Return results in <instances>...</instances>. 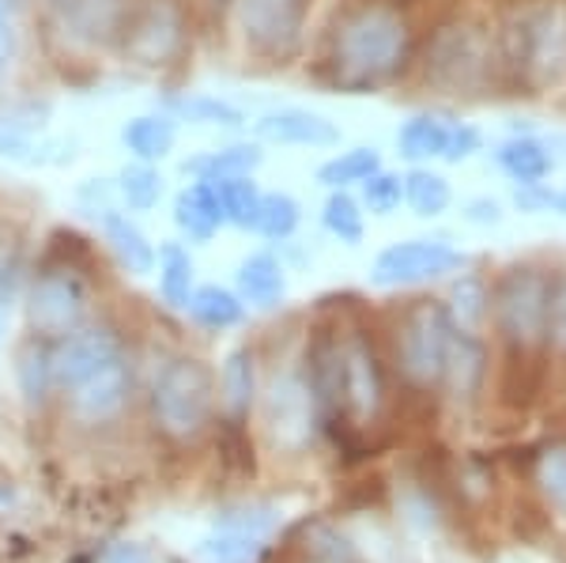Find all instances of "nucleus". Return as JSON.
I'll return each instance as SVG.
<instances>
[{"instance_id":"nucleus-1","label":"nucleus","mask_w":566,"mask_h":563,"mask_svg":"<svg viewBox=\"0 0 566 563\" xmlns=\"http://www.w3.org/2000/svg\"><path fill=\"white\" fill-rule=\"evenodd\" d=\"M408 27L392 8H363L336 39V69L348 84H374L405 61Z\"/></svg>"},{"instance_id":"nucleus-2","label":"nucleus","mask_w":566,"mask_h":563,"mask_svg":"<svg viewBox=\"0 0 566 563\" xmlns=\"http://www.w3.org/2000/svg\"><path fill=\"white\" fill-rule=\"evenodd\" d=\"M151 405L155 424L170 439H193V435L205 431L216 405V386L208 367L200 359H170L155 378Z\"/></svg>"},{"instance_id":"nucleus-3","label":"nucleus","mask_w":566,"mask_h":563,"mask_svg":"<svg viewBox=\"0 0 566 563\" xmlns=\"http://www.w3.org/2000/svg\"><path fill=\"white\" fill-rule=\"evenodd\" d=\"M464 258L450 242L442 239H408V242H392L389 250L378 253L370 269V280L378 288H412L438 280L446 272L461 269Z\"/></svg>"},{"instance_id":"nucleus-4","label":"nucleus","mask_w":566,"mask_h":563,"mask_svg":"<svg viewBox=\"0 0 566 563\" xmlns=\"http://www.w3.org/2000/svg\"><path fill=\"white\" fill-rule=\"evenodd\" d=\"M87 314V288L76 272H45L34 280L27 295V322L42 337H69L84 325Z\"/></svg>"},{"instance_id":"nucleus-5","label":"nucleus","mask_w":566,"mask_h":563,"mask_svg":"<svg viewBox=\"0 0 566 563\" xmlns=\"http://www.w3.org/2000/svg\"><path fill=\"white\" fill-rule=\"evenodd\" d=\"M453 325L446 311L438 306H419L408 317L405 333H400V367L416 386H434L442 383L446 371V352H450Z\"/></svg>"},{"instance_id":"nucleus-6","label":"nucleus","mask_w":566,"mask_h":563,"mask_svg":"<svg viewBox=\"0 0 566 563\" xmlns=\"http://www.w3.org/2000/svg\"><path fill=\"white\" fill-rule=\"evenodd\" d=\"M310 0H234V23L242 39L261 53H287L303 34Z\"/></svg>"},{"instance_id":"nucleus-7","label":"nucleus","mask_w":566,"mask_h":563,"mask_svg":"<svg viewBox=\"0 0 566 563\" xmlns=\"http://www.w3.org/2000/svg\"><path fill=\"white\" fill-rule=\"evenodd\" d=\"M547 299H552V284L536 272H514L502 284L495 299L499 330L514 344H533L544 337L547 330Z\"/></svg>"},{"instance_id":"nucleus-8","label":"nucleus","mask_w":566,"mask_h":563,"mask_svg":"<svg viewBox=\"0 0 566 563\" xmlns=\"http://www.w3.org/2000/svg\"><path fill=\"white\" fill-rule=\"evenodd\" d=\"M276 525L272 511H234L216 522V530L197 544L200 563H253L261 556L264 538Z\"/></svg>"},{"instance_id":"nucleus-9","label":"nucleus","mask_w":566,"mask_h":563,"mask_svg":"<svg viewBox=\"0 0 566 563\" xmlns=\"http://www.w3.org/2000/svg\"><path fill=\"white\" fill-rule=\"evenodd\" d=\"M314 389L298 375H280L264 397V416H269V431L276 447L298 450L314 431Z\"/></svg>"},{"instance_id":"nucleus-10","label":"nucleus","mask_w":566,"mask_h":563,"mask_svg":"<svg viewBox=\"0 0 566 563\" xmlns=\"http://www.w3.org/2000/svg\"><path fill=\"white\" fill-rule=\"evenodd\" d=\"M525 50L517 53V65L541 84H555L566 72V12L563 8H544L522 23Z\"/></svg>"},{"instance_id":"nucleus-11","label":"nucleus","mask_w":566,"mask_h":563,"mask_svg":"<svg viewBox=\"0 0 566 563\" xmlns=\"http://www.w3.org/2000/svg\"><path fill=\"white\" fill-rule=\"evenodd\" d=\"M129 389H133L129 363L122 356H114V359H106L95 375H87L84 383L72 386V413L84 424H106L125 408Z\"/></svg>"},{"instance_id":"nucleus-12","label":"nucleus","mask_w":566,"mask_h":563,"mask_svg":"<svg viewBox=\"0 0 566 563\" xmlns=\"http://www.w3.org/2000/svg\"><path fill=\"white\" fill-rule=\"evenodd\" d=\"M253 136L264 144H280V148H333V144H340V129L325 114L298 111V106L261 114L253 122Z\"/></svg>"},{"instance_id":"nucleus-13","label":"nucleus","mask_w":566,"mask_h":563,"mask_svg":"<svg viewBox=\"0 0 566 563\" xmlns=\"http://www.w3.org/2000/svg\"><path fill=\"white\" fill-rule=\"evenodd\" d=\"M122 356L117 352V341L109 330H76L69 337H61V348L53 352V383L61 386H76L84 383L87 375H95L106 359Z\"/></svg>"},{"instance_id":"nucleus-14","label":"nucleus","mask_w":566,"mask_h":563,"mask_svg":"<svg viewBox=\"0 0 566 563\" xmlns=\"http://www.w3.org/2000/svg\"><path fill=\"white\" fill-rule=\"evenodd\" d=\"M170 216H175V227L189 242H212L219 234V227H223V212H219V201L208 181H189V186H181L175 194Z\"/></svg>"},{"instance_id":"nucleus-15","label":"nucleus","mask_w":566,"mask_h":563,"mask_svg":"<svg viewBox=\"0 0 566 563\" xmlns=\"http://www.w3.org/2000/svg\"><path fill=\"white\" fill-rule=\"evenodd\" d=\"M122 144L136 163H163L178 144V122L167 111L136 114L122 125Z\"/></svg>"},{"instance_id":"nucleus-16","label":"nucleus","mask_w":566,"mask_h":563,"mask_svg":"<svg viewBox=\"0 0 566 563\" xmlns=\"http://www.w3.org/2000/svg\"><path fill=\"white\" fill-rule=\"evenodd\" d=\"M98 223H103L106 231V242L109 250L122 258V265L136 272V277H144V272H155V242L144 234V227L133 220L129 212H122V208H106L103 216H95Z\"/></svg>"},{"instance_id":"nucleus-17","label":"nucleus","mask_w":566,"mask_h":563,"mask_svg":"<svg viewBox=\"0 0 566 563\" xmlns=\"http://www.w3.org/2000/svg\"><path fill=\"white\" fill-rule=\"evenodd\" d=\"M264 163L261 144L250 140H234L223 144V148L200 152V156L181 163V175H189L193 181H212V178H239V175H253Z\"/></svg>"},{"instance_id":"nucleus-18","label":"nucleus","mask_w":566,"mask_h":563,"mask_svg":"<svg viewBox=\"0 0 566 563\" xmlns=\"http://www.w3.org/2000/svg\"><path fill=\"white\" fill-rule=\"evenodd\" d=\"M340 394L355 408L359 420H367V416H374V408H378L381 397L378 367H374V356L363 344H352L348 352H340Z\"/></svg>"},{"instance_id":"nucleus-19","label":"nucleus","mask_w":566,"mask_h":563,"mask_svg":"<svg viewBox=\"0 0 566 563\" xmlns=\"http://www.w3.org/2000/svg\"><path fill=\"white\" fill-rule=\"evenodd\" d=\"M499 170L517 186H541V181L555 170V156L544 140L536 136H514V140L499 144L495 148Z\"/></svg>"},{"instance_id":"nucleus-20","label":"nucleus","mask_w":566,"mask_h":563,"mask_svg":"<svg viewBox=\"0 0 566 563\" xmlns=\"http://www.w3.org/2000/svg\"><path fill=\"white\" fill-rule=\"evenodd\" d=\"M234 284H239V299L250 306H276L283 292H287V272H283L280 258H272V253H250V258L239 265V277H234Z\"/></svg>"},{"instance_id":"nucleus-21","label":"nucleus","mask_w":566,"mask_h":563,"mask_svg":"<svg viewBox=\"0 0 566 563\" xmlns=\"http://www.w3.org/2000/svg\"><path fill=\"white\" fill-rule=\"evenodd\" d=\"M438 76L450 80V84H476L483 76V69H488V61H483V50H480V39L472 31H450L438 39Z\"/></svg>"},{"instance_id":"nucleus-22","label":"nucleus","mask_w":566,"mask_h":563,"mask_svg":"<svg viewBox=\"0 0 566 563\" xmlns=\"http://www.w3.org/2000/svg\"><path fill=\"white\" fill-rule=\"evenodd\" d=\"M223 212V227H239V231H258V216H261V186L253 181V175L239 178H212L208 181Z\"/></svg>"},{"instance_id":"nucleus-23","label":"nucleus","mask_w":566,"mask_h":563,"mask_svg":"<svg viewBox=\"0 0 566 563\" xmlns=\"http://www.w3.org/2000/svg\"><path fill=\"white\" fill-rule=\"evenodd\" d=\"M155 269H159V295L167 306L175 311H186L189 295L197 288V265H193V253H189L181 242H163L155 250Z\"/></svg>"},{"instance_id":"nucleus-24","label":"nucleus","mask_w":566,"mask_h":563,"mask_svg":"<svg viewBox=\"0 0 566 563\" xmlns=\"http://www.w3.org/2000/svg\"><path fill=\"white\" fill-rule=\"evenodd\" d=\"M453 122L450 117H438V114H416L400 125L397 133V148L405 159L423 163V159H442L446 144H450Z\"/></svg>"},{"instance_id":"nucleus-25","label":"nucleus","mask_w":566,"mask_h":563,"mask_svg":"<svg viewBox=\"0 0 566 563\" xmlns=\"http://www.w3.org/2000/svg\"><path fill=\"white\" fill-rule=\"evenodd\" d=\"M163 175L155 163H125L114 178V194H117V205L129 208V212H151L155 205L163 201Z\"/></svg>"},{"instance_id":"nucleus-26","label":"nucleus","mask_w":566,"mask_h":563,"mask_svg":"<svg viewBox=\"0 0 566 563\" xmlns=\"http://www.w3.org/2000/svg\"><path fill=\"white\" fill-rule=\"evenodd\" d=\"M186 311L193 314V322H200L205 330H231L245 317V303L239 299V292L219 284H200L189 295Z\"/></svg>"},{"instance_id":"nucleus-27","label":"nucleus","mask_w":566,"mask_h":563,"mask_svg":"<svg viewBox=\"0 0 566 563\" xmlns=\"http://www.w3.org/2000/svg\"><path fill=\"white\" fill-rule=\"evenodd\" d=\"M253 389H258V371H253V352L250 348H234L223 363V375H219V402L227 413L239 420L250 413L253 405Z\"/></svg>"},{"instance_id":"nucleus-28","label":"nucleus","mask_w":566,"mask_h":563,"mask_svg":"<svg viewBox=\"0 0 566 563\" xmlns=\"http://www.w3.org/2000/svg\"><path fill=\"white\" fill-rule=\"evenodd\" d=\"M170 117L189 125H208V129H242L245 111L219 95H186L170 103Z\"/></svg>"},{"instance_id":"nucleus-29","label":"nucleus","mask_w":566,"mask_h":563,"mask_svg":"<svg viewBox=\"0 0 566 563\" xmlns=\"http://www.w3.org/2000/svg\"><path fill=\"white\" fill-rule=\"evenodd\" d=\"M374 170H381V152L374 144H359V148H348L340 156L325 159L317 167V181L325 189H348V186H363Z\"/></svg>"},{"instance_id":"nucleus-30","label":"nucleus","mask_w":566,"mask_h":563,"mask_svg":"<svg viewBox=\"0 0 566 563\" xmlns=\"http://www.w3.org/2000/svg\"><path fill=\"white\" fill-rule=\"evenodd\" d=\"M405 201L419 220H434V216H442L453 201L450 178L438 175V170H427V167L408 170L405 175Z\"/></svg>"},{"instance_id":"nucleus-31","label":"nucleus","mask_w":566,"mask_h":563,"mask_svg":"<svg viewBox=\"0 0 566 563\" xmlns=\"http://www.w3.org/2000/svg\"><path fill=\"white\" fill-rule=\"evenodd\" d=\"M442 378H450V386L458 389V394H472L476 383L483 378V352H480V344L472 341L469 330H461V333L453 330Z\"/></svg>"},{"instance_id":"nucleus-32","label":"nucleus","mask_w":566,"mask_h":563,"mask_svg":"<svg viewBox=\"0 0 566 563\" xmlns=\"http://www.w3.org/2000/svg\"><path fill=\"white\" fill-rule=\"evenodd\" d=\"M322 223L328 234H336L348 247H359L363 234H367V220H363V205L355 201L348 189H333L322 208Z\"/></svg>"},{"instance_id":"nucleus-33","label":"nucleus","mask_w":566,"mask_h":563,"mask_svg":"<svg viewBox=\"0 0 566 563\" xmlns=\"http://www.w3.org/2000/svg\"><path fill=\"white\" fill-rule=\"evenodd\" d=\"M15 383H20V394L27 405H42L45 394L53 386V359L45 356L39 344H23L15 352Z\"/></svg>"},{"instance_id":"nucleus-34","label":"nucleus","mask_w":566,"mask_h":563,"mask_svg":"<svg viewBox=\"0 0 566 563\" xmlns=\"http://www.w3.org/2000/svg\"><path fill=\"white\" fill-rule=\"evenodd\" d=\"M303 223V205L291 194H264L261 197V216H258V234L269 242H287Z\"/></svg>"},{"instance_id":"nucleus-35","label":"nucleus","mask_w":566,"mask_h":563,"mask_svg":"<svg viewBox=\"0 0 566 563\" xmlns=\"http://www.w3.org/2000/svg\"><path fill=\"white\" fill-rule=\"evenodd\" d=\"M405 201V178L392 170H374L363 181V208H370L374 216H392Z\"/></svg>"},{"instance_id":"nucleus-36","label":"nucleus","mask_w":566,"mask_h":563,"mask_svg":"<svg viewBox=\"0 0 566 563\" xmlns=\"http://www.w3.org/2000/svg\"><path fill=\"white\" fill-rule=\"evenodd\" d=\"M541 480L544 492L555 503V511L566 514V447H552L541 458Z\"/></svg>"},{"instance_id":"nucleus-37","label":"nucleus","mask_w":566,"mask_h":563,"mask_svg":"<svg viewBox=\"0 0 566 563\" xmlns=\"http://www.w3.org/2000/svg\"><path fill=\"white\" fill-rule=\"evenodd\" d=\"M483 303H488V295H483L480 280H472V277L461 280L458 292H453V314L461 317V330H472V325H480Z\"/></svg>"},{"instance_id":"nucleus-38","label":"nucleus","mask_w":566,"mask_h":563,"mask_svg":"<svg viewBox=\"0 0 566 563\" xmlns=\"http://www.w3.org/2000/svg\"><path fill=\"white\" fill-rule=\"evenodd\" d=\"M483 136L476 125H464V122H453V133H450V144L442 152V163H464L480 152Z\"/></svg>"},{"instance_id":"nucleus-39","label":"nucleus","mask_w":566,"mask_h":563,"mask_svg":"<svg viewBox=\"0 0 566 563\" xmlns=\"http://www.w3.org/2000/svg\"><path fill=\"white\" fill-rule=\"evenodd\" d=\"M544 337H552L555 344H563L566 348V284H559L547 299V330Z\"/></svg>"},{"instance_id":"nucleus-40","label":"nucleus","mask_w":566,"mask_h":563,"mask_svg":"<svg viewBox=\"0 0 566 563\" xmlns=\"http://www.w3.org/2000/svg\"><path fill=\"white\" fill-rule=\"evenodd\" d=\"M15 277H12V265L0 258V341L8 333V317H12V295H15Z\"/></svg>"},{"instance_id":"nucleus-41","label":"nucleus","mask_w":566,"mask_h":563,"mask_svg":"<svg viewBox=\"0 0 566 563\" xmlns=\"http://www.w3.org/2000/svg\"><path fill=\"white\" fill-rule=\"evenodd\" d=\"M464 220L469 223H480V227H491L502 220V205L491 201V197H476V201L464 205Z\"/></svg>"},{"instance_id":"nucleus-42","label":"nucleus","mask_w":566,"mask_h":563,"mask_svg":"<svg viewBox=\"0 0 566 563\" xmlns=\"http://www.w3.org/2000/svg\"><path fill=\"white\" fill-rule=\"evenodd\" d=\"M12 45H15V31H12V4L0 0V72L12 61Z\"/></svg>"},{"instance_id":"nucleus-43","label":"nucleus","mask_w":566,"mask_h":563,"mask_svg":"<svg viewBox=\"0 0 566 563\" xmlns=\"http://www.w3.org/2000/svg\"><path fill=\"white\" fill-rule=\"evenodd\" d=\"M106 563H155V560H151L148 549H140V544L122 541V544H114V549L106 552Z\"/></svg>"},{"instance_id":"nucleus-44","label":"nucleus","mask_w":566,"mask_h":563,"mask_svg":"<svg viewBox=\"0 0 566 563\" xmlns=\"http://www.w3.org/2000/svg\"><path fill=\"white\" fill-rule=\"evenodd\" d=\"M552 212L566 216V189H552Z\"/></svg>"}]
</instances>
